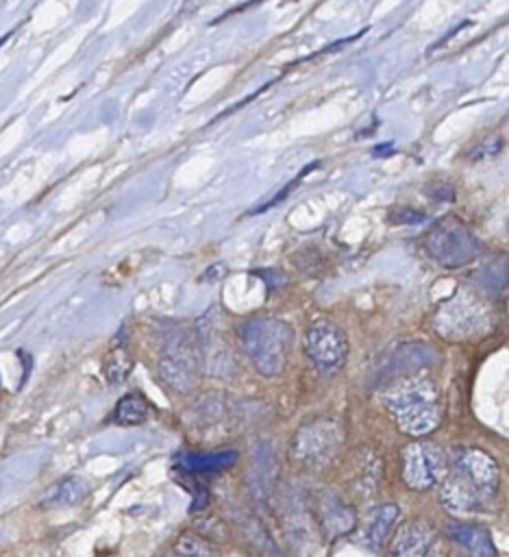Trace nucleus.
<instances>
[{"instance_id":"obj_5","label":"nucleus","mask_w":509,"mask_h":557,"mask_svg":"<svg viewBox=\"0 0 509 557\" xmlns=\"http://www.w3.org/2000/svg\"><path fill=\"white\" fill-rule=\"evenodd\" d=\"M344 431L339 422L318 418L300 426L291 440V459L302 468H324L342 448Z\"/></svg>"},{"instance_id":"obj_21","label":"nucleus","mask_w":509,"mask_h":557,"mask_svg":"<svg viewBox=\"0 0 509 557\" xmlns=\"http://www.w3.org/2000/svg\"><path fill=\"white\" fill-rule=\"evenodd\" d=\"M424 220V213L415 211V209H394V213L389 215V222L394 224H415V222H422Z\"/></svg>"},{"instance_id":"obj_1","label":"nucleus","mask_w":509,"mask_h":557,"mask_svg":"<svg viewBox=\"0 0 509 557\" xmlns=\"http://www.w3.org/2000/svg\"><path fill=\"white\" fill-rule=\"evenodd\" d=\"M383 403L396 426L413 437L429 435L442 422V398L431 379L409 374L387 385Z\"/></svg>"},{"instance_id":"obj_8","label":"nucleus","mask_w":509,"mask_h":557,"mask_svg":"<svg viewBox=\"0 0 509 557\" xmlns=\"http://www.w3.org/2000/svg\"><path fill=\"white\" fill-rule=\"evenodd\" d=\"M489 498L492 496L461 468H457L455 463L448 468L439 487V500L450 513L455 516L476 513L479 509H483V505Z\"/></svg>"},{"instance_id":"obj_17","label":"nucleus","mask_w":509,"mask_h":557,"mask_svg":"<svg viewBox=\"0 0 509 557\" xmlns=\"http://www.w3.org/2000/svg\"><path fill=\"white\" fill-rule=\"evenodd\" d=\"M479 283L489 294H502L509 283V263L505 259H492L479 270Z\"/></svg>"},{"instance_id":"obj_12","label":"nucleus","mask_w":509,"mask_h":557,"mask_svg":"<svg viewBox=\"0 0 509 557\" xmlns=\"http://www.w3.org/2000/svg\"><path fill=\"white\" fill-rule=\"evenodd\" d=\"M455 466L468 472L487 494H496L498 490V466L496 461L481 448H461L455 455Z\"/></svg>"},{"instance_id":"obj_6","label":"nucleus","mask_w":509,"mask_h":557,"mask_svg":"<svg viewBox=\"0 0 509 557\" xmlns=\"http://www.w3.org/2000/svg\"><path fill=\"white\" fill-rule=\"evenodd\" d=\"M448 461L444 450L426 440L413 442L402 448V481L407 487L422 492L444 481Z\"/></svg>"},{"instance_id":"obj_10","label":"nucleus","mask_w":509,"mask_h":557,"mask_svg":"<svg viewBox=\"0 0 509 557\" xmlns=\"http://www.w3.org/2000/svg\"><path fill=\"white\" fill-rule=\"evenodd\" d=\"M198 357L187 342L167 346L159 361V374L174 392H189L198 381Z\"/></svg>"},{"instance_id":"obj_2","label":"nucleus","mask_w":509,"mask_h":557,"mask_svg":"<svg viewBox=\"0 0 509 557\" xmlns=\"http://www.w3.org/2000/svg\"><path fill=\"white\" fill-rule=\"evenodd\" d=\"M239 344L254 370L263 376H276L285 370L294 331L285 320L278 318H252L237 329Z\"/></svg>"},{"instance_id":"obj_11","label":"nucleus","mask_w":509,"mask_h":557,"mask_svg":"<svg viewBox=\"0 0 509 557\" xmlns=\"http://www.w3.org/2000/svg\"><path fill=\"white\" fill-rule=\"evenodd\" d=\"M446 533L455 546H459L468 557H496V544L489 531L474 522H450Z\"/></svg>"},{"instance_id":"obj_7","label":"nucleus","mask_w":509,"mask_h":557,"mask_svg":"<svg viewBox=\"0 0 509 557\" xmlns=\"http://www.w3.org/2000/svg\"><path fill=\"white\" fill-rule=\"evenodd\" d=\"M305 352L318 370L335 372L346 363L348 339L337 324L328 320H318L307 329Z\"/></svg>"},{"instance_id":"obj_16","label":"nucleus","mask_w":509,"mask_h":557,"mask_svg":"<svg viewBox=\"0 0 509 557\" xmlns=\"http://www.w3.org/2000/svg\"><path fill=\"white\" fill-rule=\"evenodd\" d=\"M148 418V403L141 394L128 392L124 394L113 411V420L117 424H141Z\"/></svg>"},{"instance_id":"obj_4","label":"nucleus","mask_w":509,"mask_h":557,"mask_svg":"<svg viewBox=\"0 0 509 557\" xmlns=\"http://www.w3.org/2000/svg\"><path fill=\"white\" fill-rule=\"evenodd\" d=\"M422 248L444 268H461L474 261L481 250L476 235L455 215H446L429 226L422 235Z\"/></svg>"},{"instance_id":"obj_14","label":"nucleus","mask_w":509,"mask_h":557,"mask_svg":"<svg viewBox=\"0 0 509 557\" xmlns=\"http://www.w3.org/2000/svg\"><path fill=\"white\" fill-rule=\"evenodd\" d=\"M398 518V507L394 503H383L378 507H374L365 520V527H363V537L365 542L372 546V548H378L385 537L389 535L394 522Z\"/></svg>"},{"instance_id":"obj_15","label":"nucleus","mask_w":509,"mask_h":557,"mask_svg":"<svg viewBox=\"0 0 509 557\" xmlns=\"http://www.w3.org/2000/svg\"><path fill=\"white\" fill-rule=\"evenodd\" d=\"M237 459L235 450H220V453H189L181 459V466L189 472H220L233 466Z\"/></svg>"},{"instance_id":"obj_9","label":"nucleus","mask_w":509,"mask_h":557,"mask_svg":"<svg viewBox=\"0 0 509 557\" xmlns=\"http://www.w3.org/2000/svg\"><path fill=\"white\" fill-rule=\"evenodd\" d=\"M392 557H446V544L424 520H407L389 544Z\"/></svg>"},{"instance_id":"obj_3","label":"nucleus","mask_w":509,"mask_h":557,"mask_svg":"<svg viewBox=\"0 0 509 557\" xmlns=\"http://www.w3.org/2000/svg\"><path fill=\"white\" fill-rule=\"evenodd\" d=\"M433 326L448 342L479 339L492 329V311L483 298L461 289L437 307Z\"/></svg>"},{"instance_id":"obj_20","label":"nucleus","mask_w":509,"mask_h":557,"mask_svg":"<svg viewBox=\"0 0 509 557\" xmlns=\"http://www.w3.org/2000/svg\"><path fill=\"white\" fill-rule=\"evenodd\" d=\"M133 370V359L124 348H115L109 352V357L104 359V374L109 379V383L120 385L128 379Z\"/></svg>"},{"instance_id":"obj_18","label":"nucleus","mask_w":509,"mask_h":557,"mask_svg":"<svg viewBox=\"0 0 509 557\" xmlns=\"http://www.w3.org/2000/svg\"><path fill=\"white\" fill-rule=\"evenodd\" d=\"M87 483L80 479V476H70V479H63L54 492L48 496V505L52 507H67V505H74V503H80L87 494Z\"/></svg>"},{"instance_id":"obj_13","label":"nucleus","mask_w":509,"mask_h":557,"mask_svg":"<svg viewBox=\"0 0 509 557\" xmlns=\"http://www.w3.org/2000/svg\"><path fill=\"white\" fill-rule=\"evenodd\" d=\"M322 524L331 535H344L355 527V509L335 494L322 498Z\"/></svg>"},{"instance_id":"obj_19","label":"nucleus","mask_w":509,"mask_h":557,"mask_svg":"<svg viewBox=\"0 0 509 557\" xmlns=\"http://www.w3.org/2000/svg\"><path fill=\"white\" fill-rule=\"evenodd\" d=\"M167 557H218V550L200 535L185 533L176 540V544Z\"/></svg>"}]
</instances>
